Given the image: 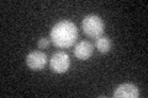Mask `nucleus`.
Segmentation results:
<instances>
[{
    "instance_id": "5",
    "label": "nucleus",
    "mask_w": 148,
    "mask_h": 98,
    "mask_svg": "<svg viewBox=\"0 0 148 98\" xmlns=\"http://www.w3.org/2000/svg\"><path fill=\"white\" fill-rule=\"evenodd\" d=\"M138 95V88L133 83H122L114 92L115 98H137Z\"/></svg>"
},
{
    "instance_id": "2",
    "label": "nucleus",
    "mask_w": 148,
    "mask_h": 98,
    "mask_svg": "<svg viewBox=\"0 0 148 98\" xmlns=\"http://www.w3.org/2000/svg\"><path fill=\"white\" fill-rule=\"evenodd\" d=\"M104 21L96 15H88L82 21V30L83 32L90 38H99L104 33Z\"/></svg>"
},
{
    "instance_id": "4",
    "label": "nucleus",
    "mask_w": 148,
    "mask_h": 98,
    "mask_svg": "<svg viewBox=\"0 0 148 98\" xmlns=\"http://www.w3.org/2000/svg\"><path fill=\"white\" fill-rule=\"evenodd\" d=\"M26 64L31 70H35V71H40L42 70L46 64H47V55L41 50H34L27 54L26 57Z\"/></svg>"
},
{
    "instance_id": "7",
    "label": "nucleus",
    "mask_w": 148,
    "mask_h": 98,
    "mask_svg": "<svg viewBox=\"0 0 148 98\" xmlns=\"http://www.w3.org/2000/svg\"><path fill=\"white\" fill-rule=\"evenodd\" d=\"M95 48L103 54L108 53L109 50L111 49V41H110V38L109 37H105V36H101V37H99V38H96Z\"/></svg>"
},
{
    "instance_id": "8",
    "label": "nucleus",
    "mask_w": 148,
    "mask_h": 98,
    "mask_svg": "<svg viewBox=\"0 0 148 98\" xmlns=\"http://www.w3.org/2000/svg\"><path fill=\"white\" fill-rule=\"evenodd\" d=\"M49 45V39L46 38V37H41L37 42V47H38V49H46L47 47Z\"/></svg>"
},
{
    "instance_id": "1",
    "label": "nucleus",
    "mask_w": 148,
    "mask_h": 98,
    "mask_svg": "<svg viewBox=\"0 0 148 98\" xmlns=\"http://www.w3.org/2000/svg\"><path fill=\"white\" fill-rule=\"evenodd\" d=\"M78 37V28L72 21L62 20L51 30V39L58 48H69L74 44Z\"/></svg>"
},
{
    "instance_id": "6",
    "label": "nucleus",
    "mask_w": 148,
    "mask_h": 98,
    "mask_svg": "<svg viewBox=\"0 0 148 98\" xmlns=\"http://www.w3.org/2000/svg\"><path fill=\"white\" fill-rule=\"evenodd\" d=\"M92 52H94V45L89 41H82L74 47V55L79 60L89 59L92 55Z\"/></svg>"
},
{
    "instance_id": "3",
    "label": "nucleus",
    "mask_w": 148,
    "mask_h": 98,
    "mask_svg": "<svg viewBox=\"0 0 148 98\" xmlns=\"http://www.w3.org/2000/svg\"><path fill=\"white\" fill-rule=\"evenodd\" d=\"M69 66H71V59L69 55L64 52H57L52 55L49 59V68L52 71L57 74L67 72Z\"/></svg>"
}]
</instances>
